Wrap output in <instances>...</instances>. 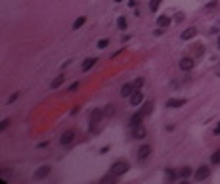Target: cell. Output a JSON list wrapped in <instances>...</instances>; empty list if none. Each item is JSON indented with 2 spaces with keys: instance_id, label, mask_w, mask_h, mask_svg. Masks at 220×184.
Wrapping results in <instances>:
<instances>
[{
  "instance_id": "obj_16",
  "label": "cell",
  "mask_w": 220,
  "mask_h": 184,
  "mask_svg": "<svg viewBox=\"0 0 220 184\" xmlns=\"http://www.w3.org/2000/svg\"><path fill=\"white\" fill-rule=\"evenodd\" d=\"M157 25L163 29V27H167V25H170V17L169 15H159L157 17Z\"/></svg>"
},
{
  "instance_id": "obj_3",
  "label": "cell",
  "mask_w": 220,
  "mask_h": 184,
  "mask_svg": "<svg viewBox=\"0 0 220 184\" xmlns=\"http://www.w3.org/2000/svg\"><path fill=\"white\" fill-rule=\"evenodd\" d=\"M77 132H75V128H69V130H65V132L61 134V138H59V142H61L63 146H67V144H71L73 140H75Z\"/></svg>"
},
{
  "instance_id": "obj_29",
  "label": "cell",
  "mask_w": 220,
  "mask_h": 184,
  "mask_svg": "<svg viewBox=\"0 0 220 184\" xmlns=\"http://www.w3.org/2000/svg\"><path fill=\"white\" fill-rule=\"evenodd\" d=\"M17 96H19L17 92H15V94H12V96H10V98H8V104H12L13 100H17Z\"/></svg>"
},
{
  "instance_id": "obj_5",
  "label": "cell",
  "mask_w": 220,
  "mask_h": 184,
  "mask_svg": "<svg viewBox=\"0 0 220 184\" xmlns=\"http://www.w3.org/2000/svg\"><path fill=\"white\" fill-rule=\"evenodd\" d=\"M149 153H151V146L149 144H144L138 150V161H145V159L149 157Z\"/></svg>"
},
{
  "instance_id": "obj_7",
  "label": "cell",
  "mask_w": 220,
  "mask_h": 184,
  "mask_svg": "<svg viewBox=\"0 0 220 184\" xmlns=\"http://www.w3.org/2000/svg\"><path fill=\"white\" fill-rule=\"evenodd\" d=\"M193 65H195L193 58H182V60H180V69H184V71H191Z\"/></svg>"
},
{
  "instance_id": "obj_27",
  "label": "cell",
  "mask_w": 220,
  "mask_h": 184,
  "mask_svg": "<svg viewBox=\"0 0 220 184\" xmlns=\"http://www.w3.org/2000/svg\"><path fill=\"white\" fill-rule=\"evenodd\" d=\"M8 125H10V119H4L2 123H0V130H4V128H8Z\"/></svg>"
},
{
  "instance_id": "obj_28",
  "label": "cell",
  "mask_w": 220,
  "mask_h": 184,
  "mask_svg": "<svg viewBox=\"0 0 220 184\" xmlns=\"http://www.w3.org/2000/svg\"><path fill=\"white\" fill-rule=\"evenodd\" d=\"M134 84H136V90H138L140 86H142V84H144V81H142V79H136V81H134Z\"/></svg>"
},
{
  "instance_id": "obj_1",
  "label": "cell",
  "mask_w": 220,
  "mask_h": 184,
  "mask_svg": "<svg viewBox=\"0 0 220 184\" xmlns=\"http://www.w3.org/2000/svg\"><path fill=\"white\" fill-rule=\"evenodd\" d=\"M109 171L113 173V175H117V177H121V175H125L126 171H128V163L126 161H123V159H119V161H115L113 165H111V169Z\"/></svg>"
},
{
  "instance_id": "obj_17",
  "label": "cell",
  "mask_w": 220,
  "mask_h": 184,
  "mask_svg": "<svg viewBox=\"0 0 220 184\" xmlns=\"http://www.w3.org/2000/svg\"><path fill=\"white\" fill-rule=\"evenodd\" d=\"M96 62H98L96 58H88V60H84V64H82V71H88L90 67H94Z\"/></svg>"
},
{
  "instance_id": "obj_8",
  "label": "cell",
  "mask_w": 220,
  "mask_h": 184,
  "mask_svg": "<svg viewBox=\"0 0 220 184\" xmlns=\"http://www.w3.org/2000/svg\"><path fill=\"white\" fill-rule=\"evenodd\" d=\"M48 175H50V167L42 165V167H38V171L35 173V180H42V178H46Z\"/></svg>"
},
{
  "instance_id": "obj_22",
  "label": "cell",
  "mask_w": 220,
  "mask_h": 184,
  "mask_svg": "<svg viewBox=\"0 0 220 184\" xmlns=\"http://www.w3.org/2000/svg\"><path fill=\"white\" fill-rule=\"evenodd\" d=\"M203 52H205V50H203L201 44H193V54H195V56H201Z\"/></svg>"
},
{
  "instance_id": "obj_25",
  "label": "cell",
  "mask_w": 220,
  "mask_h": 184,
  "mask_svg": "<svg viewBox=\"0 0 220 184\" xmlns=\"http://www.w3.org/2000/svg\"><path fill=\"white\" fill-rule=\"evenodd\" d=\"M211 159H213V163H220V150H218V152H214Z\"/></svg>"
},
{
  "instance_id": "obj_32",
  "label": "cell",
  "mask_w": 220,
  "mask_h": 184,
  "mask_svg": "<svg viewBox=\"0 0 220 184\" xmlns=\"http://www.w3.org/2000/svg\"><path fill=\"white\" fill-rule=\"evenodd\" d=\"M216 46H218V48H220V37H218V40H216Z\"/></svg>"
},
{
  "instance_id": "obj_11",
  "label": "cell",
  "mask_w": 220,
  "mask_h": 184,
  "mask_svg": "<svg viewBox=\"0 0 220 184\" xmlns=\"http://www.w3.org/2000/svg\"><path fill=\"white\" fill-rule=\"evenodd\" d=\"M184 104H186L184 98H170V100L167 102V108H180V106H184Z\"/></svg>"
},
{
  "instance_id": "obj_18",
  "label": "cell",
  "mask_w": 220,
  "mask_h": 184,
  "mask_svg": "<svg viewBox=\"0 0 220 184\" xmlns=\"http://www.w3.org/2000/svg\"><path fill=\"white\" fill-rule=\"evenodd\" d=\"M63 81H65V77H63V75H59V77H56V79L52 81V84H50V86H52V88H57V86H61V84H63Z\"/></svg>"
},
{
  "instance_id": "obj_12",
  "label": "cell",
  "mask_w": 220,
  "mask_h": 184,
  "mask_svg": "<svg viewBox=\"0 0 220 184\" xmlns=\"http://www.w3.org/2000/svg\"><path fill=\"white\" fill-rule=\"evenodd\" d=\"M142 102H144L142 92H138V90H136V92H132V96H130V104H132V106H140Z\"/></svg>"
},
{
  "instance_id": "obj_13",
  "label": "cell",
  "mask_w": 220,
  "mask_h": 184,
  "mask_svg": "<svg viewBox=\"0 0 220 184\" xmlns=\"http://www.w3.org/2000/svg\"><path fill=\"white\" fill-rule=\"evenodd\" d=\"M117 178H119L117 175H113V173L109 171V175L101 177V180H100V182H101V184H115V182H117Z\"/></svg>"
},
{
  "instance_id": "obj_19",
  "label": "cell",
  "mask_w": 220,
  "mask_h": 184,
  "mask_svg": "<svg viewBox=\"0 0 220 184\" xmlns=\"http://www.w3.org/2000/svg\"><path fill=\"white\" fill-rule=\"evenodd\" d=\"M84 21H86V17H84V15H81L79 19H75V23H73V29H75V31H77V29H81V27L84 25Z\"/></svg>"
},
{
  "instance_id": "obj_20",
  "label": "cell",
  "mask_w": 220,
  "mask_h": 184,
  "mask_svg": "<svg viewBox=\"0 0 220 184\" xmlns=\"http://www.w3.org/2000/svg\"><path fill=\"white\" fill-rule=\"evenodd\" d=\"M165 177H167V180H170V182H172V180L176 178V173L172 171V169H167V171H165Z\"/></svg>"
},
{
  "instance_id": "obj_31",
  "label": "cell",
  "mask_w": 220,
  "mask_h": 184,
  "mask_svg": "<svg viewBox=\"0 0 220 184\" xmlns=\"http://www.w3.org/2000/svg\"><path fill=\"white\" fill-rule=\"evenodd\" d=\"M214 134H220V125H218L216 128H214Z\"/></svg>"
},
{
  "instance_id": "obj_21",
  "label": "cell",
  "mask_w": 220,
  "mask_h": 184,
  "mask_svg": "<svg viewBox=\"0 0 220 184\" xmlns=\"http://www.w3.org/2000/svg\"><path fill=\"white\" fill-rule=\"evenodd\" d=\"M159 4H161V0H151V2H149V10H151V12H157Z\"/></svg>"
},
{
  "instance_id": "obj_15",
  "label": "cell",
  "mask_w": 220,
  "mask_h": 184,
  "mask_svg": "<svg viewBox=\"0 0 220 184\" xmlns=\"http://www.w3.org/2000/svg\"><path fill=\"white\" fill-rule=\"evenodd\" d=\"M153 108H155V106H153V102H145L144 106H142V109H140V111H142V113H144L145 117H147V115H149L151 111H153Z\"/></svg>"
},
{
  "instance_id": "obj_14",
  "label": "cell",
  "mask_w": 220,
  "mask_h": 184,
  "mask_svg": "<svg viewBox=\"0 0 220 184\" xmlns=\"http://www.w3.org/2000/svg\"><path fill=\"white\" fill-rule=\"evenodd\" d=\"M195 35H197V29H195V27H188V29L182 33V38L184 40H189V38H193Z\"/></svg>"
},
{
  "instance_id": "obj_26",
  "label": "cell",
  "mask_w": 220,
  "mask_h": 184,
  "mask_svg": "<svg viewBox=\"0 0 220 184\" xmlns=\"http://www.w3.org/2000/svg\"><path fill=\"white\" fill-rule=\"evenodd\" d=\"M107 46H109V40H105V38H101L98 42V48H107Z\"/></svg>"
},
{
  "instance_id": "obj_2",
  "label": "cell",
  "mask_w": 220,
  "mask_h": 184,
  "mask_svg": "<svg viewBox=\"0 0 220 184\" xmlns=\"http://www.w3.org/2000/svg\"><path fill=\"white\" fill-rule=\"evenodd\" d=\"M101 117H105L103 109H94V111H92V115H90V130H96V127L100 125Z\"/></svg>"
},
{
  "instance_id": "obj_23",
  "label": "cell",
  "mask_w": 220,
  "mask_h": 184,
  "mask_svg": "<svg viewBox=\"0 0 220 184\" xmlns=\"http://www.w3.org/2000/svg\"><path fill=\"white\" fill-rule=\"evenodd\" d=\"M189 175H191V169H189V167H184L182 171H180V177L182 178H188Z\"/></svg>"
},
{
  "instance_id": "obj_9",
  "label": "cell",
  "mask_w": 220,
  "mask_h": 184,
  "mask_svg": "<svg viewBox=\"0 0 220 184\" xmlns=\"http://www.w3.org/2000/svg\"><path fill=\"white\" fill-rule=\"evenodd\" d=\"M132 136L134 138H138V140H142L145 136V128L142 127V125H136V127H132Z\"/></svg>"
},
{
  "instance_id": "obj_24",
  "label": "cell",
  "mask_w": 220,
  "mask_h": 184,
  "mask_svg": "<svg viewBox=\"0 0 220 184\" xmlns=\"http://www.w3.org/2000/svg\"><path fill=\"white\" fill-rule=\"evenodd\" d=\"M117 25H119V29H126V19H125V17H119Z\"/></svg>"
},
{
  "instance_id": "obj_6",
  "label": "cell",
  "mask_w": 220,
  "mask_h": 184,
  "mask_svg": "<svg viewBox=\"0 0 220 184\" xmlns=\"http://www.w3.org/2000/svg\"><path fill=\"white\" fill-rule=\"evenodd\" d=\"M134 90H136V84H134V83H125V84H123V88H121V96H123V98L132 96Z\"/></svg>"
},
{
  "instance_id": "obj_10",
  "label": "cell",
  "mask_w": 220,
  "mask_h": 184,
  "mask_svg": "<svg viewBox=\"0 0 220 184\" xmlns=\"http://www.w3.org/2000/svg\"><path fill=\"white\" fill-rule=\"evenodd\" d=\"M145 115L142 113V111H138V113H134L130 117V127H136V125H142V121H144Z\"/></svg>"
},
{
  "instance_id": "obj_4",
  "label": "cell",
  "mask_w": 220,
  "mask_h": 184,
  "mask_svg": "<svg viewBox=\"0 0 220 184\" xmlns=\"http://www.w3.org/2000/svg\"><path fill=\"white\" fill-rule=\"evenodd\" d=\"M209 175H211V169L209 167H199L197 171H195V180L199 182V180H207Z\"/></svg>"
},
{
  "instance_id": "obj_30",
  "label": "cell",
  "mask_w": 220,
  "mask_h": 184,
  "mask_svg": "<svg viewBox=\"0 0 220 184\" xmlns=\"http://www.w3.org/2000/svg\"><path fill=\"white\" fill-rule=\"evenodd\" d=\"M77 88H79V83H73V84L69 86V92H73V90H77Z\"/></svg>"
}]
</instances>
